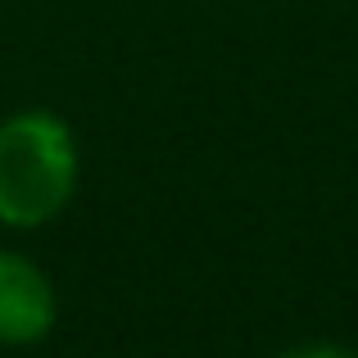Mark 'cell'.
Segmentation results:
<instances>
[{
    "instance_id": "1",
    "label": "cell",
    "mask_w": 358,
    "mask_h": 358,
    "mask_svg": "<svg viewBox=\"0 0 358 358\" xmlns=\"http://www.w3.org/2000/svg\"><path fill=\"white\" fill-rule=\"evenodd\" d=\"M82 173L78 136L50 109H23L0 122V222L32 231L73 204Z\"/></svg>"
},
{
    "instance_id": "2",
    "label": "cell",
    "mask_w": 358,
    "mask_h": 358,
    "mask_svg": "<svg viewBox=\"0 0 358 358\" xmlns=\"http://www.w3.org/2000/svg\"><path fill=\"white\" fill-rule=\"evenodd\" d=\"M59 322V295L27 254L0 250V345H41Z\"/></svg>"
},
{
    "instance_id": "3",
    "label": "cell",
    "mask_w": 358,
    "mask_h": 358,
    "mask_svg": "<svg viewBox=\"0 0 358 358\" xmlns=\"http://www.w3.org/2000/svg\"><path fill=\"white\" fill-rule=\"evenodd\" d=\"M277 358H358V350L336 341H299V345H286Z\"/></svg>"
}]
</instances>
